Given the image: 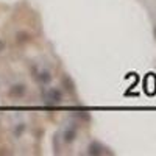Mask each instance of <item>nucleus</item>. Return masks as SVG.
<instances>
[{
	"instance_id": "1",
	"label": "nucleus",
	"mask_w": 156,
	"mask_h": 156,
	"mask_svg": "<svg viewBox=\"0 0 156 156\" xmlns=\"http://www.w3.org/2000/svg\"><path fill=\"white\" fill-rule=\"evenodd\" d=\"M45 100H47L48 103H59V100H61V94H59V90L51 89L50 92H48V95H45Z\"/></svg>"
},
{
	"instance_id": "2",
	"label": "nucleus",
	"mask_w": 156,
	"mask_h": 156,
	"mask_svg": "<svg viewBox=\"0 0 156 156\" xmlns=\"http://www.w3.org/2000/svg\"><path fill=\"white\" fill-rule=\"evenodd\" d=\"M23 92H25V87L20 86V89H16V90L12 89V90H11V95H14V97H16V95H22Z\"/></svg>"
},
{
	"instance_id": "3",
	"label": "nucleus",
	"mask_w": 156,
	"mask_h": 156,
	"mask_svg": "<svg viewBox=\"0 0 156 156\" xmlns=\"http://www.w3.org/2000/svg\"><path fill=\"white\" fill-rule=\"evenodd\" d=\"M154 36H156V28H154Z\"/></svg>"
}]
</instances>
